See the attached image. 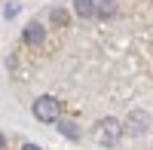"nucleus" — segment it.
<instances>
[{
  "mask_svg": "<svg viewBox=\"0 0 153 150\" xmlns=\"http://www.w3.org/2000/svg\"><path fill=\"white\" fill-rule=\"evenodd\" d=\"M58 114H61L58 98H52V95H40V98L34 101V117L40 120V123H55Z\"/></svg>",
  "mask_w": 153,
  "mask_h": 150,
  "instance_id": "nucleus-2",
  "label": "nucleus"
},
{
  "mask_svg": "<svg viewBox=\"0 0 153 150\" xmlns=\"http://www.w3.org/2000/svg\"><path fill=\"white\" fill-rule=\"evenodd\" d=\"M43 40H46V28L40 22H31L28 28H25V43H28V46H40Z\"/></svg>",
  "mask_w": 153,
  "mask_h": 150,
  "instance_id": "nucleus-3",
  "label": "nucleus"
},
{
  "mask_svg": "<svg viewBox=\"0 0 153 150\" xmlns=\"http://www.w3.org/2000/svg\"><path fill=\"white\" fill-rule=\"evenodd\" d=\"M147 123H150V117L144 114V110H135V114L129 117V132L132 135H144L147 132Z\"/></svg>",
  "mask_w": 153,
  "mask_h": 150,
  "instance_id": "nucleus-4",
  "label": "nucleus"
},
{
  "mask_svg": "<svg viewBox=\"0 0 153 150\" xmlns=\"http://www.w3.org/2000/svg\"><path fill=\"white\" fill-rule=\"evenodd\" d=\"M22 150H43V147H37V144H25Z\"/></svg>",
  "mask_w": 153,
  "mask_h": 150,
  "instance_id": "nucleus-10",
  "label": "nucleus"
},
{
  "mask_svg": "<svg viewBox=\"0 0 153 150\" xmlns=\"http://www.w3.org/2000/svg\"><path fill=\"white\" fill-rule=\"evenodd\" d=\"M61 132H65L68 135V138H76V135H80V132H76V126H74V123H61V126H58Z\"/></svg>",
  "mask_w": 153,
  "mask_h": 150,
  "instance_id": "nucleus-7",
  "label": "nucleus"
},
{
  "mask_svg": "<svg viewBox=\"0 0 153 150\" xmlns=\"http://www.w3.org/2000/svg\"><path fill=\"white\" fill-rule=\"evenodd\" d=\"M113 12H117V3H113V0H98L95 3V16H101V19H110Z\"/></svg>",
  "mask_w": 153,
  "mask_h": 150,
  "instance_id": "nucleus-6",
  "label": "nucleus"
},
{
  "mask_svg": "<svg viewBox=\"0 0 153 150\" xmlns=\"http://www.w3.org/2000/svg\"><path fill=\"white\" fill-rule=\"evenodd\" d=\"M120 138H123V123H120V120H113V117H104V120H101L98 126H95V141H98V144H104V147H113Z\"/></svg>",
  "mask_w": 153,
  "mask_h": 150,
  "instance_id": "nucleus-1",
  "label": "nucleus"
},
{
  "mask_svg": "<svg viewBox=\"0 0 153 150\" xmlns=\"http://www.w3.org/2000/svg\"><path fill=\"white\" fill-rule=\"evenodd\" d=\"M16 12H19V6H16V3H9V6H6V19H12Z\"/></svg>",
  "mask_w": 153,
  "mask_h": 150,
  "instance_id": "nucleus-9",
  "label": "nucleus"
},
{
  "mask_svg": "<svg viewBox=\"0 0 153 150\" xmlns=\"http://www.w3.org/2000/svg\"><path fill=\"white\" fill-rule=\"evenodd\" d=\"M49 16H52V22H55V25H65V22H68V16H65L61 9H52Z\"/></svg>",
  "mask_w": 153,
  "mask_h": 150,
  "instance_id": "nucleus-8",
  "label": "nucleus"
},
{
  "mask_svg": "<svg viewBox=\"0 0 153 150\" xmlns=\"http://www.w3.org/2000/svg\"><path fill=\"white\" fill-rule=\"evenodd\" d=\"M0 150H3V135H0Z\"/></svg>",
  "mask_w": 153,
  "mask_h": 150,
  "instance_id": "nucleus-11",
  "label": "nucleus"
},
{
  "mask_svg": "<svg viewBox=\"0 0 153 150\" xmlns=\"http://www.w3.org/2000/svg\"><path fill=\"white\" fill-rule=\"evenodd\" d=\"M74 12L80 19H95V0H74Z\"/></svg>",
  "mask_w": 153,
  "mask_h": 150,
  "instance_id": "nucleus-5",
  "label": "nucleus"
}]
</instances>
